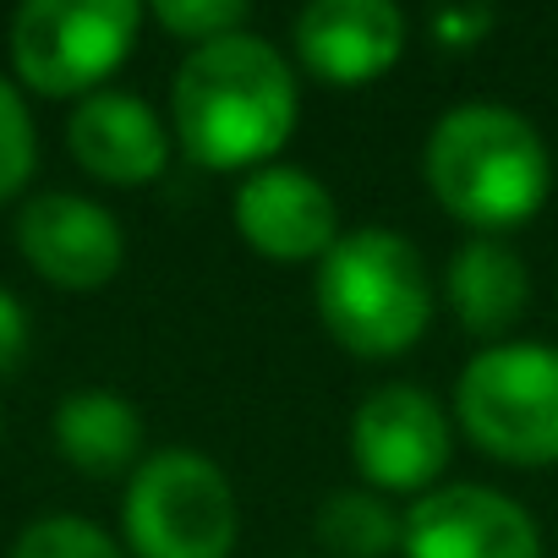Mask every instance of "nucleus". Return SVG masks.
<instances>
[{"instance_id":"obj_6","label":"nucleus","mask_w":558,"mask_h":558,"mask_svg":"<svg viewBox=\"0 0 558 558\" xmlns=\"http://www.w3.org/2000/svg\"><path fill=\"white\" fill-rule=\"evenodd\" d=\"M235 493L208 454L165 449L143 460L121 498V531L132 558H230Z\"/></svg>"},{"instance_id":"obj_20","label":"nucleus","mask_w":558,"mask_h":558,"mask_svg":"<svg viewBox=\"0 0 558 558\" xmlns=\"http://www.w3.org/2000/svg\"><path fill=\"white\" fill-rule=\"evenodd\" d=\"M28 351V313L12 291H0V373H12Z\"/></svg>"},{"instance_id":"obj_19","label":"nucleus","mask_w":558,"mask_h":558,"mask_svg":"<svg viewBox=\"0 0 558 558\" xmlns=\"http://www.w3.org/2000/svg\"><path fill=\"white\" fill-rule=\"evenodd\" d=\"M493 23H498L493 12H482V7H476V12L460 7V12H438L427 28H433V39H438L444 50H471V45H482V39L493 34Z\"/></svg>"},{"instance_id":"obj_2","label":"nucleus","mask_w":558,"mask_h":558,"mask_svg":"<svg viewBox=\"0 0 558 558\" xmlns=\"http://www.w3.org/2000/svg\"><path fill=\"white\" fill-rule=\"evenodd\" d=\"M422 175L438 208L476 235L531 225L553 192L547 143L509 105H454L438 116L422 148Z\"/></svg>"},{"instance_id":"obj_13","label":"nucleus","mask_w":558,"mask_h":558,"mask_svg":"<svg viewBox=\"0 0 558 558\" xmlns=\"http://www.w3.org/2000/svg\"><path fill=\"white\" fill-rule=\"evenodd\" d=\"M444 291H449L460 329L498 345V335H509L531 302V274H525V257L504 246V235H471L449 257Z\"/></svg>"},{"instance_id":"obj_10","label":"nucleus","mask_w":558,"mask_h":558,"mask_svg":"<svg viewBox=\"0 0 558 558\" xmlns=\"http://www.w3.org/2000/svg\"><path fill=\"white\" fill-rule=\"evenodd\" d=\"M17 252L61 291H99L126 263V235L105 203L77 192H39L17 214Z\"/></svg>"},{"instance_id":"obj_3","label":"nucleus","mask_w":558,"mask_h":558,"mask_svg":"<svg viewBox=\"0 0 558 558\" xmlns=\"http://www.w3.org/2000/svg\"><path fill=\"white\" fill-rule=\"evenodd\" d=\"M318 318L362 362L405 356L433 324V279L400 230H345L318 263Z\"/></svg>"},{"instance_id":"obj_11","label":"nucleus","mask_w":558,"mask_h":558,"mask_svg":"<svg viewBox=\"0 0 558 558\" xmlns=\"http://www.w3.org/2000/svg\"><path fill=\"white\" fill-rule=\"evenodd\" d=\"M296 61L329 88H362L405 56V17L389 0H313L291 23Z\"/></svg>"},{"instance_id":"obj_17","label":"nucleus","mask_w":558,"mask_h":558,"mask_svg":"<svg viewBox=\"0 0 558 558\" xmlns=\"http://www.w3.org/2000/svg\"><path fill=\"white\" fill-rule=\"evenodd\" d=\"M34 165H39V137L28 99L23 88H12V77H0V203L34 181Z\"/></svg>"},{"instance_id":"obj_9","label":"nucleus","mask_w":558,"mask_h":558,"mask_svg":"<svg viewBox=\"0 0 558 558\" xmlns=\"http://www.w3.org/2000/svg\"><path fill=\"white\" fill-rule=\"evenodd\" d=\"M400 553L405 558H542V531L525 514V504L493 487L449 482L422 493L405 509Z\"/></svg>"},{"instance_id":"obj_16","label":"nucleus","mask_w":558,"mask_h":558,"mask_svg":"<svg viewBox=\"0 0 558 558\" xmlns=\"http://www.w3.org/2000/svg\"><path fill=\"white\" fill-rule=\"evenodd\" d=\"M12 558H126V553L105 525L83 514H45L17 536Z\"/></svg>"},{"instance_id":"obj_14","label":"nucleus","mask_w":558,"mask_h":558,"mask_svg":"<svg viewBox=\"0 0 558 558\" xmlns=\"http://www.w3.org/2000/svg\"><path fill=\"white\" fill-rule=\"evenodd\" d=\"M56 449L88 476H121L143 454V416L116 389H72L56 405Z\"/></svg>"},{"instance_id":"obj_4","label":"nucleus","mask_w":558,"mask_h":558,"mask_svg":"<svg viewBox=\"0 0 558 558\" xmlns=\"http://www.w3.org/2000/svg\"><path fill=\"white\" fill-rule=\"evenodd\" d=\"M454 422L504 465H558V351L498 340L454 378Z\"/></svg>"},{"instance_id":"obj_12","label":"nucleus","mask_w":558,"mask_h":558,"mask_svg":"<svg viewBox=\"0 0 558 558\" xmlns=\"http://www.w3.org/2000/svg\"><path fill=\"white\" fill-rule=\"evenodd\" d=\"M66 148L105 186H148L170 165L165 121L154 116L148 99L121 94V88H99V94L77 99V110L66 121Z\"/></svg>"},{"instance_id":"obj_1","label":"nucleus","mask_w":558,"mask_h":558,"mask_svg":"<svg viewBox=\"0 0 558 558\" xmlns=\"http://www.w3.org/2000/svg\"><path fill=\"white\" fill-rule=\"evenodd\" d=\"M302 88L291 61L257 34L186 50L170 88V126L203 170H263L291 143Z\"/></svg>"},{"instance_id":"obj_18","label":"nucleus","mask_w":558,"mask_h":558,"mask_svg":"<svg viewBox=\"0 0 558 558\" xmlns=\"http://www.w3.org/2000/svg\"><path fill=\"white\" fill-rule=\"evenodd\" d=\"M170 39L181 45H214V39H230V34H246V7L241 0H159L148 12Z\"/></svg>"},{"instance_id":"obj_5","label":"nucleus","mask_w":558,"mask_h":558,"mask_svg":"<svg viewBox=\"0 0 558 558\" xmlns=\"http://www.w3.org/2000/svg\"><path fill=\"white\" fill-rule=\"evenodd\" d=\"M137 0H28L12 17V66L17 83L45 99L99 94L137 45Z\"/></svg>"},{"instance_id":"obj_15","label":"nucleus","mask_w":558,"mask_h":558,"mask_svg":"<svg viewBox=\"0 0 558 558\" xmlns=\"http://www.w3.org/2000/svg\"><path fill=\"white\" fill-rule=\"evenodd\" d=\"M400 531L405 514H395L389 498L373 487H340L318 509V542L335 558H389L400 547Z\"/></svg>"},{"instance_id":"obj_7","label":"nucleus","mask_w":558,"mask_h":558,"mask_svg":"<svg viewBox=\"0 0 558 558\" xmlns=\"http://www.w3.org/2000/svg\"><path fill=\"white\" fill-rule=\"evenodd\" d=\"M454 449L444 405L416 384L373 389L351 416V460L373 493H433Z\"/></svg>"},{"instance_id":"obj_8","label":"nucleus","mask_w":558,"mask_h":558,"mask_svg":"<svg viewBox=\"0 0 558 558\" xmlns=\"http://www.w3.org/2000/svg\"><path fill=\"white\" fill-rule=\"evenodd\" d=\"M235 235L268 263H324L340 230L335 192L302 165H263L230 197Z\"/></svg>"}]
</instances>
